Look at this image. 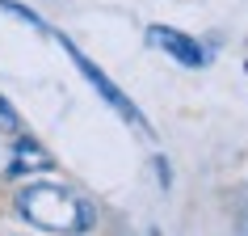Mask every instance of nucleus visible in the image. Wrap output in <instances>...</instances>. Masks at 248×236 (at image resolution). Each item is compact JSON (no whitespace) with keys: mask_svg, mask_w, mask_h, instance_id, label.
<instances>
[{"mask_svg":"<svg viewBox=\"0 0 248 236\" xmlns=\"http://www.w3.org/2000/svg\"><path fill=\"white\" fill-rule=\"evenodd\" d=\"M17 215L42 232L55 236H84L97 228V207L63 182H30L17 190Z\"/></svg>","mask_w":248,"mask_h":236,"instance_id":"nucleus-1","label":"nucleus"},{"mask_svg":"<svg viewBox=\"0 0 248 236\" xmlns=\"http://www.w3.org/2000/svg\"><path fill=\"white\" fill-rule=\"evenodd\" d=\"M152 236H160V232H152Z\"/></svg>","mask_w":248,"mask_h":236,"instance_id":"nucleus-7","label":"nucleus"},{"mask_svg":"<svg viewBox=\"0 0 248 236\" xmlns=\"http://www.w3.org/2000/svg\"><path fill=\"white\" fill-rule=\"evenodd\" d=\"M0 9H4V13H17L21 21H30L34 30H46V26L38 21V13H30V9H21V4H13V0H0Z\"/></svg>","mask_w":248,"mask_h":236,"instance_id":"nucleus-5","label":"nucleus"},{"mask_svg":"<svg viewBox=\"0 0 248 236\" xmlns=\"http://www.w3.org/2000/svg\"><path fill=\"white\" fill-rule=\"evenodd\" d=\"M240 236H248V219H244V228H240Z\"/></svg>","mask_w":248,"mask_h":236,"instance_id":"nucleus-6","label":"nucleus"},{"mask_svg":"<svg viewBox=\"0 0 248 236\" xmlns=\"http://www.w3.org/2000/svg\"><path fill=\"white\" fill-rule=\"evenodd\" d=\"M147 42L156 51H164L169 59H177L181 67H206L210 64L206 47L198 38H189V34H181V30H172V26H147Z\"/></svg>","mask_w":248,"mask_h":236,"instance_id":"nucleus-3","label":"nucleus"},{"mask_svg":"<svg viewBox=\"0 0 248 236\" xmlns=\"http://www.w3.org/2000/svg\"><path fill=\"white\" fill-rule=\"evenodd\" d=\"M55 160L51 152L38 144V139H30V135H21L13 144V165H9V177H26V173H46Z\"/></svg>","mask_w":248,"mask_h":236,"instance_id":"nucleus-4","label":"nucleus"},{"mask_svg":"<svg viewBox=\"0 0 248 236\" xmlns=\"http://www.w3.org/2000/svg\"><path fill=\"white\" fill-rule=\"evenodd\" d=\"M59 42H63V51L72 55V64H76V72H80V76H84V80H89L93 89H97V97H101L105 105H114V110H118V114H122V118H126V122H131L135 131L152 135V127H147V118L139 114V105H135L131 97H126V93L118 89L114 80L105 76V72H101V67H97V64H93V59H89V55H84V51H80V47H76V42H72V38H63V34H59Z\"/></svg>","mask_w":248,"mask_h":236,"instance_id":"nucleus-2","label":"nucleus"}]
</instances>
